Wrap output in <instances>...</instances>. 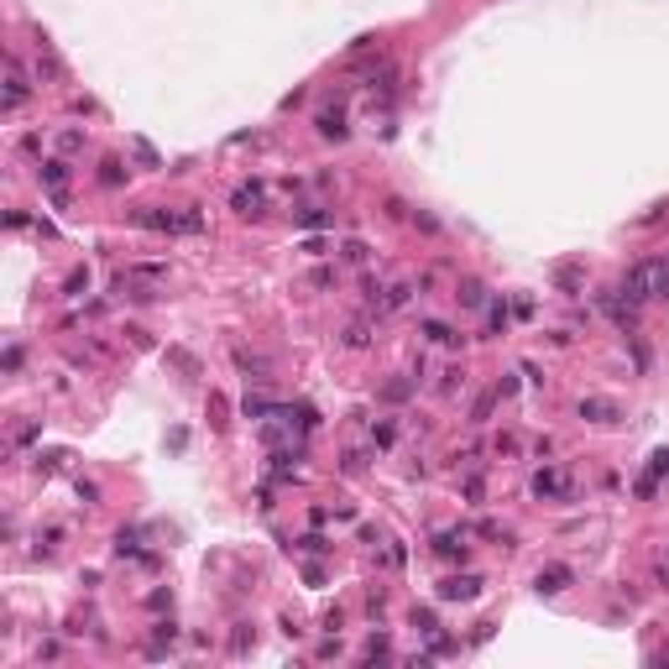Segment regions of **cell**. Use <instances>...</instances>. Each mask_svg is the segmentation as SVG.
I'll list each match as a JSON object with an SVG mask.
<instances>
[{
    "label": "cell",
    "instance_id": "3",
    "mask_svg": "<svg viewBox=\"0 0 669 669\" xmlns=\"http://www.w3.org/2000/svg\"><path fill=\"white\" fill-rule=\"evenodd\" d=\"M319 131H325V136H345V120H340V110H325V115H319Z\"/></svg>",
    "mask_w": 669,
    "mask_h": 669
},
{
    "label": "cell",
    "instance_id": "4",
    "mask_svg": "<svg viewBox=\"0 0 669 669\" xmlns=\"http://www.w3.org/2000/svg\"><path fill=\"white\" fill-rule=\"evenodd\" d=\"M445 596H476V581H450Z\"/></svg>",
    "mask_w": 669,
    "mask_h": 669
},
{
    "label": "cell",
    "instance_id": "6",
    "mask_svg": "<svg viewBox=\"0 0 669 669\" xmlns=\"http://www.w3.org/2000/svg\"><path fill=\"white\" fill-rule=\"evenodd\" d=\"M42 178L52 183V189H63V163H47V168H42Z\"/></svg>",
    "mask_w": 669,
    "mask_h": 669
},
{
    "label": "cell",
    "instance_id": "5",
    "mask_svg": "<svg viewBox=\"0 0 669 669\" xmlns=\"http://www.w3.org/2000/svg\"><path fill=\"white\" fill-rule=\"evenodd\" d=\"M539 586H544V591H559V586H565V570H549V575H539Z\"/></svg>",
    "mask_w": 669,
    "mask_h": 669
},
{
    "label": "cell",
    "instance_id": "7",
    "mask_svg": "<svg viewBox=\"0 0 669 669\" xmlns=\"http://www.w3.org/2000/svg\"><path fill=\"white\" fill-rule=\"evenodd\" d=\"M581 413H591V419H612V408H607V403H581Z\"/></svg>",
    "mask_w": 669,
    "mask_h": 669
},
{
    "label": "cell",
    "instance_id": "1",
    "mask_svg": "<svg viewBox=\"0 0 669 669\" xmlns=\"http://www.w3.org/2000/svg\"><path fill=\"white\" fill-rule=\"evenodd\" d=\"M669 293V262H638L633 272L622 277V298L644 303V298H664Z\"/></svg>",
    "mask_w": 669,
    "mask_h": 669
},
{
    "label": "cell",
    "instance_id": "2",
    "mask_svg": "<svg viewBox=\"0 0 669 669\" xmlns=\"http://www.w3.org/2000/svg\"><path fill=\"white\" fill-rule=\"evenodd\" d=\"M235 209H240V215H262V189H240L235 194Z\"/></svg>",
    "mask_w": 669,
    "mask_h": 669
}]
</instances>
